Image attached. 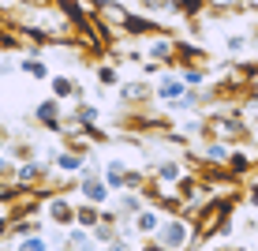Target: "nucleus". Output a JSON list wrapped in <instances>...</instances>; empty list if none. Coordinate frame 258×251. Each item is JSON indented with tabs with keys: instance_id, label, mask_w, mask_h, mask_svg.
Here are the masks:
<instances>
[{
	"instance_id": "1",
	"label": "nucleus",
	"mask_w": 258,
	"mask_h": 251,
	"mask_svg": "<svg viewBox=\"0 0 258 251\" xmlns=\"http://www.w3.org/2000/svg\"><path fill=\"white\" fill-rule=\"evenodd\" d=\"M225 225H232V203H228V199H210L206 206H202V214L195 218L191 247H206V244H213V236H217Z\"/></svg>"
},
{
	"instance_id": "2",
	"label": "nucleus",
	"mask_w": 258,
	"mask_h": 251,
	"mask_svg": "<svg viewBox=\"0 0 258 251\" xmlns=\"http://www.w3.org/2000/svg\"><path fill=\"white\" fill-rule=\"evenodd\" d=\"M191 232H195V221L191 218H183V214H165L161 229L146 240V247H165V251L191 247Z\"/></svg>"
},
{
	"instance_id": "3",
	"label": "nucleus",
	"mask_w": 258,
	"mask_h": 251,
	"mask_svg": "<svg viewBox=\"0 0 258 251\" xmlns=\"http://www.w3.org/2000/svg\"><path fill=\"white\" fill-rule=\"evenodd\" d=\"M206 139H221V142H232V146H239V142L247 139V124L239 120L236 113H213L206 116V131H202Z\"/></svg>"
},
{
	"instance_id": "4",
	"label": "nucleus",
	"mask_w": 258,
	"mask_h": 251,
	"mask_svg": "<svg viewBox=\"0 0 258 251\" xmlns=\"http://www.w3.org/2000/svg\"><path fill=\"white\" fill-rule=\"evenodd\" d=\"M49 173H52V161H49V158H26V161L15 165L12 184L23 187V191H30V187H41V184H45Z\"/></svg>"
},
{
	"instance_id": "5",
	"label": "nucleus",
	"mask_w": 258,
	"mask_h": 251,
	"mask_svg": "<svg viewBox=\"0 0 258 251\" xmlns=\"http://www.w3.org/2000/svg\"><path fill=\"white\" fill-rule=\"evenodd\" d=\"M97 19H101V26L109 30V38L112 41H123V38H131L127 34V23H131V12L120 4V0H101V8H97Z\"/></svg>"
},
{
	"instance_id": "6",
	"label": "nucleus",
	"mask_w": 258,
	"mask_h": 251,
	"mask_svg": "<svg viewBox=\"0 0 258 251\" xmlns=\"http://www.w3.org/2000/svg\"><path fill=\"white\" fill-rule=\"evenodd\" d=\"M176 34H168L165 26L161 30H154V34H146L142 38V57H150V60H161V64H172L176 60Z\"/></svg>"
},
{
	"instance_id": "7",
	"label": "nucleus",
	"mask_w": 258,
	"mask_h": 251,
	"mask_svg": "<svg viewBox=\"0 0 258 251\" xmlns=\"http://www.w3.org/2000/svg\"><path fill=\"white\" fill-rule=\"evenodd\" d=\"M79 195H83L86 203H97V206H105V203H109V195H112V187L105 184V176H101V173L86 169V173L79 176Z\"/></svg>"
},
{
	"instance_id": "8",
	"label": "nucleus",
	"mask_w": 258,
	"mask_h": 251,
	"mask_svg": "<svg viewBox=\"0 0 258 251\" xmlns=\"http://www.w3.org/2000/svg\"><path fill=\"white\" fill-rule=\"evenodd\" d=\"M41 210H45V221H52V225H60V229L75 225V203H68L64 195H45Z\"/></svg>"
},
{
	"instance_id": "9",
	"label": "nucleus",
	"mask_w": 258,
	"mask_h": 251,
	"mask_svg": "<svg viewBox=\"0 0 258 251\" xmlns=\"http://www.w3.org/2000/svg\"><path fill=\"white\" fill-rule=\"evenodd\" d=\"M161 218H165V214H161V206L146 203V206H142V210L135 214V218H131V225H135V232H139L142 240H150L157 229H161Z\"/></svg>"
},
{
	"instance_id": "10",
	"label": "nucleus",
	"mask_w": 258,
	"mask_h": 251,
	"mask_svg": "<svg viewBox=\"0 0 258 251\" xmlns=\"http://www.w3.org/2000/svg\"><path fill=\"white\" fill-rule=\"evenodd\" d=\"M34 120H38L41 128L56 131V128H60V120H64V109H60V97H45V102H38V105H34Z\"/></svg>"
},
{
	"instance_id": "11",
	"label": "nucleus",
	"mask_w": 258,
	"mask_h": 251,
	"mask_svg": "<svg viewBox=\"0 0 258 251\" xmlns=\"http://www.w3.org/2000/svg\"><path fill=\"white\" fill-rule=\"evenodd\" d=\"M49 161L60 169V173H68V176H83L86 173V158L75 154V150H49Z\"/></svg>"
},
{
	"instance_id": "12",
	"label": "nucleus",
	"mask_w": 258,
	"mask_h": 251,
	"mask_svg": "<svg viewBox=\"0 0 258 251\" xmlns=\"http://www.w3.org/2000/svg\"><path fill=\"white\" fill-rule=\"evenodd\" d=\"M120 102L123 105H146L150 97H154V86L146 83V79H135V83H120Z\"/></svg>"
},
{
	"instance_id": "13",
	"label": "nucleus",
	"mask_w": 258,
	"mask_h": 251,
	"mask_svg": "<svg viewBox=\"0 0 258 251\" xmlns=\"http://www.w3.org/2000/svg\"><path fill=\"white\" fill-rule=\"evenodd\" d=\"M183 94H187V83H183V75H165L161 83H157V90H154V97H157V102H165V105L180 102Z\"/></svg>"
},
{
	"instance_id": "14",
	"label": "nucleus",
	"mask_w": 258,
	"mask_h": 251,
	"mask_svg": "<svg viewBox=\"0 0 258 251\" xmlns=\"http://www.w3.org/2000/svg\"><path fill=\"white\" fill-rule=\"evenodd\" d=\"M206 165H221V169H228V158H232V142H221V139H206V146H202V154H199Z\"/></svg>"
},
{
	"instance_id": "15",
	"label": "nucleus",
	"mask_w": 258,
	"mask_h": 251,
	"mask_svg": "<svg viewBox=\"0 0 258 251\" xmlns=\"http://www.w3.org/2000/svg\"><path fill=\"white\" fill-rule=\"evenodd\" d=\"M150 176H157V180H165V184H180L183 176H187V169H183V161H176V158H161L154 169H150Z\"/></svg>"
},
{
	"instance_id": "16",
	"label": "nucleus",
	"mask_w": 258,
	"mask_h": 251,
	"mask_svg": "<svg viewBox=\"0 0 258 251\" xmlns=\"http://www.w3.org/2000/svg\"><path fill=\"white\" fill-rule=\"evenodd\" d=\"M49 86H52V97H60V102H68V97H75V102H83V86L71 83V75H49Z\"/></svg>"
},
{
	"instance_id": "17",
	"label": "nucleus",
	"mask_w": 258,
	"mask_h": 251,
	"mask_svg": "<svg viewBox=\"0 0 258 251\" xmlns=\"http://www.w3.org/2000/svg\"><path fill=\"white\" fill-rule=\"evenodd\" d=\"M127 169H131V165H127V161H120V158H112V161H109V165H105V173H101V176H105V184H109V187H112V191H123V187H127Z\"/></svg>"
},
{
	"instance_id": "18",
	"label": "nucleus",
	"mask_w": 258,
	"mask_h": 251,
	"mask_svg": "<svg viewBox=\"0 0 258 251\" xmlns=\"http://www.w3.org/2000/svg\"><path fill=\"white\" fill-rule=\"evenodd\" d=\"M97 221H101V206H97V203H79L75 206V225H86V229H94L97 225Z\"/></svg>"
},
{
	"instance_id": "19",
	"label": "nucleus",
	"mask_w": 258,
	"mask_h": 251,
	"mask_svg": "<svg viewBox=\"0 0 258 251\" xmlns=\"http://www.w3.org/2000/svg\"><path fill=\"white\" fill-rule=\"evenodd\" d=\"M19 71H23L26 79H49V64L41 57H23L19 60Z\"/></svg>"
},
{
	"instance_id": "20",
	"label": "nucleus",
	"mask_w": 258,
	"mask_h": 251,
	"mask_svg": "<svg viewBox=\"0 0 258 251\" xmlns=\"http://www.w3.org/2000/svg\"><path fill=\"white\" fill-rule=\"evenodd\" d=\"M15 247H23V251H45L49 247V236H45V232H26V236H15Z\"/></svg>"
},
{
	"instance_id": "21",
	"label": "nucleus",
	"mask_w": 258,
	"mask_h": 251,
	"mask_svg": "<svg viewBox=\"0 0 258 251\" xmlns=\"http://www.w3.org/2000/svg\"><path fill=\"white\" fill-rule=\"evenodd\" d=\"M251 41H254L251 34H228V38H225V49H228V53L236 57V53H243L247 45H251Z\"/></svg>"
},
{
	"instance_id": "22",
	"label": "nucleus",
	"mask_w": 258,
	"mask_h": 251,
	"mask_svg": "<svg viewBox=\"0 0 258 251\" xmlns=\"http://www.w3.org/2000/svg\"><path fill=\"white\" fill-rule=\"evenodd\" d=\"M97 83H101V86H120V68L101 64V68H97Z\"/></svg>"
},
{
	"instance_id": "23",
	"label": "nucleus",
	"mask_w": 258,
	"mask_h": 251,
	"mask_svg": "<svg viewBox=\"0 0 258 251\" xmlns=\"http://www.w3.org/2000/svg\"><path fill=\"white\" fill-rule=\"evenodd\" d=\"M75 116H79V120H83V124H97V116H101V109H97V105H75Z\"/></svg>"
},
{
	"instance_id": "24",
	"label": "nucleus",
	"mask_w": 258,
	"mask_h": 251,
	"mask_svg": "<svg viewBox=\"0 0 258 251\" xmlns=\"http://www.w3.org/2000/svg\"><path fill=\"white\" fill-rule=\"evenodd\" d=\"M15 165H19V161H15L12 154H0V180H12V176H15Z\"/></svg>"
},
{
	"instance_id": "25",
	"label": "nucleus",
	"mask_w": 258,
	"mask_h": 251,
	"mask_svg": "<svg viewBox=\"0 0 258 251\" xmlns=\"http://www.w3.org/2000/svg\"><path fill=\"white\" fill-rule=\"evenodd\" d=\"M247 0H206V8H213V12H232V8H243Z\"/></svg>"
},
{
	"instance_id": "26",
	"label": "nucleus",
	"mask_w": 258,
	"mask_h": 251,
	"mask_svg": "<svg viewBox=\"0 0 258 251\" xmlns=\"http://www.w3.org/2000/svg\"><path fill=\"white\" fill-rule=\"evenodd\" d=\"M12 158H15V161L34 158V146H30V142H15V146H12Z\"/></svg>"
},
{
	"instance_id": "27",
	"label": "nucleus",
	"mask_w": 258,
	"mask_h": 251,
	"mask_svg": "<svg viewBox=\"0 0 258 251\" xmlns=\"http://www.w3.org/2000/svg\"><path fill=\"white\" fill-rule=\"evenodd\" d=\"M180 75H183V83H187V86H199L202 83V71L199 68H180Z\"/></svg>"
}]
</instances>
